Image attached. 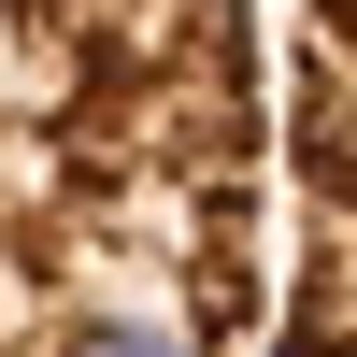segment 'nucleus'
<instances>
[{"label":"nucleus","mask_w":357,"mask_h":357,"mask_svg":"<svg viewBox=\"0 0 357 357\" xmlns=\"http://www.w3.org/2000/svg\"><path fill=\"white\" fill-rule=\"evenodd\" d=\"M257 357H357V0L286 29V286Z\"/></svg>","instance_id":"2"},{"label":"nucleus","mask_w":357,"mask_h":357,"mask_svg":"<svg viewBox=\"0 0 357 357\" xmlns=\"http://www.w3.org/2000/svg\"><path fill=\"white\" fill-rule=\"evenodd\" d=\"M272 215L257 0H0V357H243Z\"/></svg>","instance_id":"1"}]
</instances>
